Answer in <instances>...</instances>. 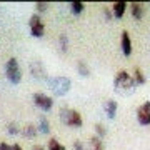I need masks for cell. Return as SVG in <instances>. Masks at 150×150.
Listing matches in <instances>:
<instances>
[{
    "label": "cell",
    "mask_w": 150,
    "mask_h": 150,
    "mask_svg": "<svg viewBox=\"0 0 150 150\" xmlns=\"http://www.w3.org/2000/svg\"><path fill=\"white\" fill-rule=\"evenodd\" d=\"M113 87H115L117 92H132L135 88L134 77L127 70H120V72H117L115 79H113Z\"/></svg>",
    "instance_id": "obj_1"
},
{
    "label": "cell",
    "mask_w": 150,
    "mask_h": 150,
    "mask_svg": "<svg viewBox=\"0 0 150 150\" xmlns=\"http://www.w3.org/2000/svg\"><path fill=\"white\" fill-rule=\"evenodd\" d=\"M60 118H62V122L65 125L74 127V129H79V127H82V123H83V118H82L80 112L75 110V108H69V107H64L60 110Z\"/></svg>",
    "instance_id": "obj_2"
},
{
    "label": "cell",
    "mask_w": 150,
    "mask_h": 150,
    "mask_svg": "<svg viewBox=\"0 0 150 150\" xmlns=\"http://www.w3.org/2000/svg\"><path fill=\"white\" fill-rule=\"evenodd\" d=\"M5 75L8 82H12L13 85L20 83L22 82V69L18 65V60L17 59H8L5 64Z\"/></svg>",
    "instance_id": "obj_3"
},
{
    "label": "cell",
    "mask_w": 150,
    "mask_h": 150,
    "mask_svg": "<svg viewBox=\"0 0 150 150\" xmlns=\"http://www.w3.org/2000/svg\"><path fill=\"white\" fill-rule=\"evenodd\" d=\"M48 85H50V90L54 92V95L62 97L70 90L72 82H70V79H67V77H54V79L48 80Z\"/></svg>",
    "instance_id": "obj_4"
},
{
    "label": "cell",
    "mask_w": 150,
    "mask_h": 150,
    "mask_svg": "<svg viewBox=\"0 0 150 150\" xmlns=\"http://www.w3.org/2000/svg\"><path fill=\"white\" fill-rule=\"evenodd\" d=\"M28 28H30V33H32L33 37H43V32H45V25H43L42 18L38 13H33L30 17V20H28Z\"/></svg>",
    "instance_id": "obj_5"
},
{
    "label": "cell",
    "mask_w": 150,
    "mask_h": 150,
    "mask_svg": "<svg viewBox=\"0 0 150 150\" xmlns=\"http://www.w3.org/2000/svg\"><path fill=\"white\" fill-rule=\"evenodd\" d=\"M33 103H35L40 110L48 112L50 108L54 107V98L45 95V93H42V92H35V93H33Z\"/></svg>",
    "instance_id": "obj_6"
},
{
    "label": "cell",
    "mask_w": 150,
    "mask_h": 150,
    "mask_svg": "<svg viewBox=\"0 0 150 150\" xmlns=\"http://www.w3.org/2000/svg\"><path fill=\"white\" fill-rule=\"evenodd\" d=\"M137 120L140 125H150V102H144L137 108Z\"/></svg>",
    "instance_id": "obj_7"
},
{
    "label": "cell",
    "mask_w": 150,
    "mask_h": 150,
    "mask_svg": "<svg viewBox=\"0 0 150 150\" xmlns=\"http://www.w3.org/2000/svg\"><path fill=\"white\" fill-rule=\"evenodd\" d=\"M120 48H122V52L125 57H130L132 55V40H130V35L129 32L125 30L122 32V38H120Z\"/></svg>",
    "instance_id": "obj_8"
},
{
    "label": "cell",
    "mask_w": 150,
    "mask_h": 150,
    "mask_svg": "<svg viewBox=\"0 0 150 150\" xmlns=\"http://www.w3.org/2000/svg\"><path fill=\"white\" fill-rule=\"evenodd\" d=\"M30 72L35 79H47V70L40 62H32L30 64Z\"/></svg>",
    "instance_id": "obj_9"
},
{
    "label": "cell",
    "mask_w": 150,
    "mask_h": 150,
    "mask_svg": "<svg viewBox=\"0 0 150 150\" xmlns=\"http://www.w3.org/2000/svg\"><path fill=\"white\" fill-rule=\"evenodd\" d=\"M127 7H129L127 2H115V4L112 5V15L115 17V18H122V17L125 15Z\"/></svg>",
    "instance_id": "obj_10"
},
{
    "label": "cell",
    "mask_w": 150,
    "mask_h": 150,
    "mask_svg": "<svg viewBox=\"0 0 150 150\" xmlns=\"http://www.w3.org/2000/svg\"><path fill=\"white\" fill-rule=\"evenodd\" d=\"M130 12H132V17L135 20H140L145 13V5L140 2H134V4H130Z\"/></svg>",
    "instance_id": "obj_11"
},
{
    "label": "cell",
    "mask_w": 150,
    "mask_h": 150,
    "mask_svg": "<svg viewBox=\"0 0 150 150\" xmlns=\"http://www.w3.org/2000/svg\"><path fill=\"white\" fill-rule=\"evenodd\" d=\"M132 77H134V82H135V85H144L145 82H147V77H145V74L142 72V69L140 67H135L134 72H132Z\"/></svg>",
    "instance_id": "obj_12"
},
{
    "label": "cell",
    "mask_w": 150,
    "mask_h": 150,
    "mask_svg": "<svg viewBox=\"0 0 150 150\" xmlns=\"http://www.w3.org/2000/svg\"><path fill=\"white\" fill-rule=\"evenodd\" d=\"M117 108H118V103L117 100H107L105 103V113L108 115V118H115V113H117Z\"/></svg>",
    "instance_id": "obj_13"
},
{
    "label": "cell",
    "mask_w": 150,
    "mask_h": 150,
    "mask_svg": "<svg viewBox=\"0 0 150 150\" xmlns=\"http://www.w3.org/2000/svg\"><path fill=\"white\" fill-rule=\"evenodd\" d=\"M38 129L33 125V123H27L25 127H23V130H22V134L25 135L27 139H35V135H37Z\"/></svg>",
    "instance_id": "obj_14"
},
{
    "label": "cell",
    "mask_w": 150,
    "mask_h": 150,
    "mask_svg": "<svg viewBox=\"0 0 150 150\" xmlns=\"http://www.w3.org/2000/svg\"><path fill=\"white\" fill-rule=\"evenodd\" d=\"M90 147L92 150H105V144H103L102 139H98L97 135H93L90 139Z\"/></svg>",
    "instance_id": "obj_15"
},
{
    "label": "cell",
    "mask_w": 150,
    "mask_h": 150,
    "mask_svg": "<svg viewBox=\"0 0 150 150\" xmlns=\"http://www.w3.org/2000/svg\"><path fill=\"white\" fill-rule=\"evenodd\" d=\"M38 132H42V134H48L50 132V122H48L47 117H40V122H38Z\"/></svg>",
    "instance_id": "obj_16"
},
{
    "label": "cell",
    "mask_w": 150,
    "mask_h": 150,
    "mask_svg": "<svg viewBox=\"0 0 150 150\" xmlns=\"http://www.w3.org/2000/svg\"><path fill=\"white\" fill-rule=\"evenodd\" d=\"M83 8H85V4L83 2H72L70 4V10H72L74 15H80L82 12H83Z\"/></svg>",
    "instance_id": "obj_17"
},
{
    "label": "cell",
    "mask_w": 150,
    "mask_h": 150,
    "mask_svg": "<svg viewBox=\"0 0 150 150\" xmlns=\"http://www.w3.org/2000/svg\"><path fill=\"white\" fill-rule=\"evenodd\" d=\"M77 70H79V74H80L82 77H88V75H90V69H88V65H87L83 60H79Z\"/></svg>",
    "instance_id": "obj_18"
},
{
    "label": "cell",
    "mask_w": 150,
    "mask_h": 150,
    "mask_svg": "<svg viewBox=\"0 0 150 150\" xmlns=\"http://www.w3.org/2000/svg\"><path fill=\"white\" fill-rule=\"evenodd\" d=\"M59 47H60V52H67V48H69V38L65 33H62L59 37Z\"/></svg>",
    "instance_id": "obj_19"
},
{
    "label": "cell",
    "mask_w": 150,
    "mask_h": 150,
    "mask_svg": "<svg viewBox=\"0 0 150 150\" xmlns=\"http://www.w3.org/2000/svg\"><path fill=\"white\" fill-rule=\"evenodd\" d=\"M48 150H65V147L57 139H50L48 140Z\"/></svg>",
    "instance_id": "obj_20"
},
{
    "label": "cell",
    "mask_w": 150,
    "mask_h": 150,
    "mask_svg": "<svg viewBox=\"0 0 150 150\" xmlns=\"http://www.w3.org/2000/svg\"><path fill=\"white\" fill-rule=\"evenodd\" d=\"M95 135L98 137V139L103 140V137L107 135V127L102 125V123H97V125H95Z\"/></svg>",
    "instance_id": "obj_21"
},
{
    "label": "cell",
    "mask_w": 150,
    "mask_h": 150,
    "mask_svg": "<svg viewBox=\"0 0 150 150\" xmlns=\"http://www.w3.org/2000/svg\"><path fill=\"white\" fill-rule=\"evenodd\" d=\"M47 8H48V2H37V4H35V10H37L38 13L47 12Z\"/></svg>",
    "instance_id": "obj_22"
},
{
    "label": "cell",
    "mask_w": 150,
    "mask_h": 150,
    "mask_svg": "<svg viewBox=\"0 0 150 150\" xmlns=\"http://www.w3.org/2000/svg\"><path fill=\"white\" fill-rule=\"evenodd\" d=\"M7 130H8V134H10V135H17V134H18V127H17L15 123H8V129H7Z\"/></svg>",
    "instance_id": "obj_23"
},
{
    "label": "cell",
    "mask_w": 150,
    "mask_h": 150,
    "mask_svg": "<svg viewBox=\"0 0 150 150\" xmlns=\"http://www.w3.org/2000/svg\"><path fill=\"white\" fill-rule=\"evenodd\" d=\"M74 150H85V147H83V144H82L80 140H75L74 142Z\"/></svg>",
    "instance_id": "obj_24"
},
{
    "label": "cell",
    "mask_w": 150,
    "mask_h": 150,
    "mask_svg": "<svg viewBox=\"0 0 150 150\" xmlns=\"http://www.w3.org/2000/svg\"><path fill=\"white\" fill-rule=\"evenodd\" d=\"M103 13H105V18H107V20H110V18H112V10H110V8H107V7H105V8H103Z\"/></svg>",
    "instance_id": "obj_25"
},
{
    "label": "cell",
    "mask_w": 150,
    "mask_h": 150,
    "mask_svg": "<svg viewBox=\"0 0 150 150\" xmlns=\"http://www.w3.org/2000/svg\"><path fill=\"white\" fill-rule=\"evenodd\" d=\"M0 150H10V145L5 142H0Z\"/></svg>",
    "instance_id": "obj_26"
},
{
    "label": "cell",
    "mask_w": 150,
    "mask_h": 150,
    "mask_svg": "<svg viewBox=\"0 0 150 150\" xmlns=\"http://www.w3.org/2000/svg\"><path fill=\"white\" fill-rule=\"evenodd\" d=\"M10 150H23V149L18 144H13V145H10Z\"/></svg>",
    "instance_id": "obj_27"
},
{
    "label": "cell",
    "mask_w": 150,
    "mask_h": 150,
    "mask_svg": "<svg viewBox=\"0 0 150 150\" xmlns=\"http://www.w3.org/2000/svg\"><path fill=\"white\" fill-rule=\"evenodd\" d=\"M32 150H45V149H43L42 145H33V149H32Z\"/></svg>",
    "instance_id": "obj_28"
}]
</instances>
